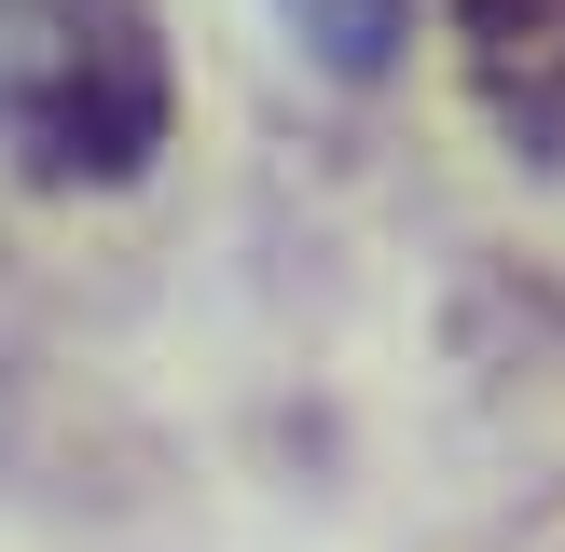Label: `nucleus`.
Returning <instances> with one entry per match:
<instances>
[{
    "label": "nucleus",
    "mask_w": 565,
    "mask_h": 552,
    "mask_svg": "<svg viewBox=\"0 0 565 552\" xmlns=\"http://www.w3.org/2000/svg\"><path fill=\"white\" fill-rule=\"evenodd\" d=\"M0 138L28 180H138L166 152V42L138 0H0Z\"/></svg>",
    "instance_id": "1"
},
{
    "label": "nucleus",
    "mask_w": 565,
    "mask_h": 552,
    "mask_svg": "<svg viewBox=\"0 0 565 552\" xmlns=\"http://www.w3.org/2000/svg\"><path fill=\"white\" fill-rule=\"evenodd\" d=\"M441 14H456V55L483 83V110L524 152H552L565 138V0H441Z\"/></svg>",
    "instance_id": "2"
},
{
    "label": "nucleus",
    "mask_w": 565,
    "mask_h": 552,
    "mask_svg": "<svg viewBox=\"0 0 565 552\" xmlns=\"http://www.w3.org/2000/svg\"><path fill=\"white\" fill-rule=\"evenodd\" d=\"M276 14H290V42L318 55V70L373 83L386 55H401V14H414V0H276Z\"/></svg>",
    "instance_id": "3"
}]
</instances>
